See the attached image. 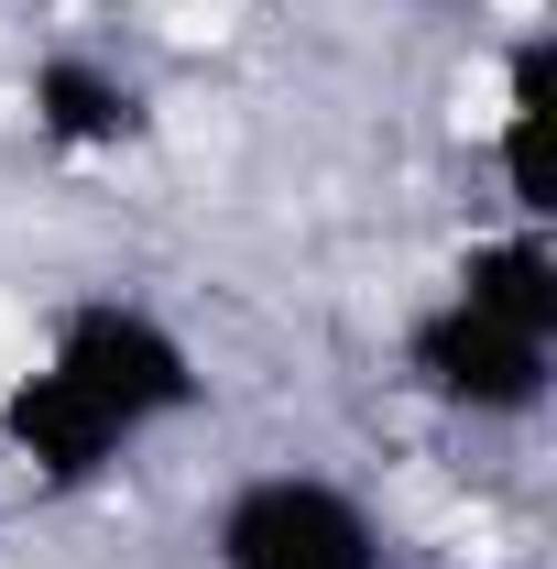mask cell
<instances>
[{
    "label": "cell",
    "instance_id": "obj_1",
    "mask_svg": "<svg viewBox=\"0 0 557 569\" xmlns=\"http://www.w3.org/2000/svg\"><path fill=\"white\" fill-rule=\"evenodd\" d=\"M44 372H67L132 449L153 427H175V417L209 406V372L186 351V329H175L164 307H142V296H77L67 318L44 329Z\"/></svg>",
    "mask_w": 557,
    "mask_h": 569
},
{
    "label": "cell",
    "instance_id": "obj_2",
    "mask_svg": "<svg viewBox=\"0 0 557 569\" xmlns=\"http://www.w3.org/2000/svg\"><path fill=\"white\" fill-rule=\"evenodd\" d=\"M209 559L219 569H394V537L328 471H252L219 493Z\"/></svg>",
    "mask_w": 557,
    "mask_h": 569
},
{
    "label": "cell",
    "instance_id": "obj_3",
    "mask_svg": "<svg viewBox=\"0 0 557 569\" xmlns=\"http://www.w3.org/2000/svg\"><path fill=\"white\" fill-rule=\"evenodd\" d=\"M405 383H416L426 406H448V417L514 427V417L547 406L557 340L514 329V318H482V307H459V296H437L416 329H405Z\"/></svg>",
    "mask_w": 557,
    "mask_h": 569
},
{
    "label": "cell",
    "instance_id": "obj_4",
    "mask_svg": "<svg viewBox=\"0 0 557 569\" xmlns=\"http://www.w3.org/2000/svg\"><path fill=\"white\" fill-rule=\"evenodd\" d=\"M0 449H11L44 493H88V482H110V471L132 460V438L99 417L67 372H44V361L11 372V395H0Z\"/></svg>",
    "mask_w": 557,
    "mask_h": 569
},
{
    "label": "cell",
    "instance_id": "obj_5",
    "mask_svg": "<svg viewBox=\"0 0 557 569\" xmlns=\"http://www.w3.org/2000/svg\"><path fill=\"white\" fill-rule=\"evenodd\" d=\"M22 110H33V132L55 142V153H121V142L142 132V88L110 56H33V77H22Z\"/></svg>",
    "mask_w": 557,
    "mask_h": 569
},
{
    "label": "cell",
    "instance_id": "obj_6",
    "mask_svg": "<svg viewBox=\"0 0 557 569\" xmlns=\"http://www.w3.org/2000/svg\"><path fill=\"white\" fill-rule=\"evenodd\" d=\"M448 296L482 307V318H514V329L557 340V241H547V219H514V230L470 241L459 274H448Z\"/></svg>",
    "mask_w": 557,
    "mask_h": 569
}]
</instances>
